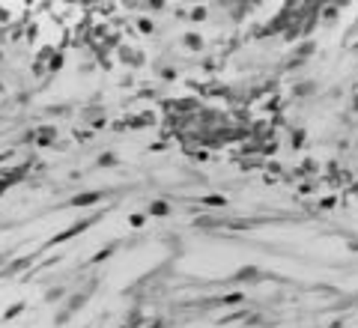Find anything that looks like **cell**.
Instances as JSON below:
<instances>
[{"label":"cell","mask_w":358,"mask_h":328,"mask_svg":"<svg viewBox=\"0 0 358 328\" xmlns=\"http://www.w3.org/2000/svg\"><path fill=\"white\" fill-rule=\"evenodd\" d=\"M96 218H99V215H96ZM96 218H81L78 224H72V227H66L63 233H57L54 239H48V248H54V245H63V242H69V239H75L78 233H84L87 227H93V224H96Z\"/></svg>","instance_id":"6da1fadb"},{"label":"cell","mask_w":358,"mask_h":328,"mask_svg":"<svg viewBox=\"0 0 358 328\" xmlns=\"http://www.w3.org/2000/svg\"><path fill=\"white\" fill-rule=\"evenodd\" d=\"M105 194L102 191H84V194H75L72 197V209H84V206H96Z\"/></svg>","instance_id":"7a4b0ae2"},{"label":"cell","mask_w":358,"mask_h":328,"mask_svg":"<svg viewBox=\"0 0 358 328\" xmlns=\"http://www.w3.org/2000/svg\"><path fill=\"white\" fill-rule=\"evenodd\" d=\"M93 290H96V284H90L84 293H75V296L66 302V314H75V311H81V308H84V302L90 299V293H93Z\"/></svg>","instance_id":"3957f363"},{"label":"cell","mask_w":358,"mask_h":328,"mask_svg":"<svg viewBox=\"0 0 358 328\" xmlns=\"http://www.w3.org/2000/svg\"><path fill=\"white\" fill-rule=\"evenodd\" d=\"M57 140V128L54 125H42V128H36V143L39 146H51Z\"/></svg>","instance_id":"277c9868"},{"label":"cell","mask_w":358,"mask_h":328,"mask_svg":"<svg viewBox=\"0 0 358 328\" xmlns=\"http://www.w3.org/2000/svg\"><path fill=\"white\" fill-rule=\"evenodd\" d=\"M30 263H33V257H18V260H12V263H6V269H3V275L9 278V275H18V272H24V269H30Z\"/></svg>","instance_id":"5b68a950"},{"label":"cell","mask_w":358,"mask_h":328,"mask_svg":"<svg viewBox=\"0 0 358 328\" xmlns=\"http://www.w3.org/2000/svg\"><path fill=\"white\" fill-rule=\"evenodd\" d=\"M260 278V269L257 266H245V269H239L236 275H233V281H242V284H254Z\"/></svg>","instance_id":"8992f818"},{"label":"cell","mask_w":358,"mask_h":328,"mask_svg":"<svg viewBox=\"0 0 358 328\" xmlns=\"http://www.w3.org/2000/svg\"><path fill=\"white\" fill-rule=\"evenodd\" d=\"M149 215L167 218V215H170V203H167V200H152V203H149Z\"/></svg>","instance_id":"52a82bcc"},{"label":"cell","mask_w":358,"mask_h":328,"mask_svg":"<svg viewBox=\"0 0 358 328\" xmlns=\"http://www.w3.org/2000/svg\"><path fill=\"white\" fill-rule=\"evenodd\" d=\"M182 45H185L188 51H200V48H203V36H197V33H185V36H182Z\"/></svg>","instance_id":"ba28073f"},{"label":"cell","mask_w":358,"mask_h":328,"mask_svg":"<svg viewBox=\"0 0 358 328\" xmlns=\"http://www.w3.org/2000/svg\"><path fill=\"white\" fill-rule=\"evenodd\" d=\"M117 164V155L114 152H102L99 158H96V167H114Z\"/></svg>","instance_id":"9c48e42d"},{"label":"cell","mask_w":358,"mask_h":328,"mask_svg":"<svg viewBox=\"0 0 358 328\" xmlns=\"http://www.w3.org/2000/svg\"><path fill=\"white\" fill-rule=\"evenodd\" d=\"M24 311H27V305H24V302H15V305H12V308L3 314V320L9 323V320H15V317H18V314H24Z\"/></svg>","instance_id":"30bf717a"},{"label":"cell","mask_w":358,"mask_h":328,"mask_svg":"<svg viewBox=\"0 0 358 328\" xmlns=\"http://www.w3.org/2000/svg\"><path fill=\"white\" fill-rule=\"evenodd\" d=\"M203 206H218L221 209V206H227V200L221 194H209V197H203Z\"/></svg>","instance_id":"8fae6325"},{"label":"cell","mask_w":358,"mask_h":328,"mask_svg":"<svg viewBox=\"0 0 358 328\" xmlns=\"http://www.w3.org/2000/svg\"><path fill=\"white\" fill-rule=\"evenodd\" d=\"M137 30H140V33H146V36H149V33H152V30H155V24H152V18H137Z\"/></svg>","instance_id":"7c38bea8"},{"label":"cell","mask_w":358,"mask_h":328,"mask_svg":"<svg viewBox=\"0 0 358 328\" xmlns=\"http://www.w3.org/2000/svg\"><path fill=\"white\" fill-rule=\"evenodd\" d=\"M114 248H117V245H108V248H102V251H99V254L93 257V263H105V260H108V257L114 254Z\"/></svg>","instance_id":"4fadbf2b"},{"label":"cell","mask_w":358,"mask_h":328,"mask_svg":"<svg viewBox=\"0 0 358 328\" xmlns=\"http://www.w3.org/2000/svg\"><path fill=\"white\" fill-rule=\"evenodd\" d=\"M63 293H66L63 287H54V290H48V293H45V302L51 305V302H57V299H63Z\"/></svg>","instance_id":"5bb4252c"},{"label":"cell","mask_w":358,"mask_h":328,"mask_svg":"<svg viewBox=\"0 0 358 328\" xmlns=\"http://www.w3.org/2000/svg\"><path fill=\"white\" fill-rule=\"evenodd\" d=\"M203 18H206V9H203V6H194V9H191V21H203Z\"/></svg>","instance_id":"9a60e30c"},{"label":"cell","mask_w":358,"mask_h":328,"mask_svg":"<svg viewBox=\"0 0 358 328\" xmlns=\"http://www.w3.org/2000/svg\"><path fill=\"white\" fill-rule=\"evenodd\" d=\"M308 54H314V42H308V45H302V48H299V60H302V57H308ZM299 60H296V63H299ZM296 63H293V66H296Z\"/></svg>","instance_id":"2e32d148"},{"label":"cell","mask_w":358,"mask_h":328,"mask_svg":"<svg viewBox=\"0 0 358 328\" xmlns=\"http://www.w3.org/2000/svg\"><path fill=\"white\" fill-rule=\"evenodd\" d=\"M60 66H63V54H54V57H51V66H48V69H51V72H57Z\"/></svg>","instance_id":"e0dca14e"},{"label":"cell","mask_w":358,"mask_h":328,"mask_svg":"<svg viewBox=\"0 0 358 328\" xmlns=\"http://www.w3.org/2000/svg\"><path fill=\"white\" fill-rule=\"evenodd\" d=\"M143 221H146V215H140V212H134V215L128 218V224H131V227H140Z\"/></svg>","instance_id":"ac0fdd59"},{"label":"cell","mask_w":358,"mask_h":328,"mask_svg":"<svg viewBox=\"0 0 358 328\" xmlns=\"http://www.w3.org/2000/svg\"><path fill=\"white\" fill-rule=\"evenodd\" d=\"M161 78H167V81H173V78H176V72H173V69H161Z\"/></svg>","instance_id":"d6986e66"},{"label":"cell","mask_w":358,"mask_h":328,"mask_svg":"<svg viewBox=\"0 0 358 328\" xmlns=\"http://www.w3.org/2000/svg\"><path fill=\"white\" fill-rule=\"evenodd\" d=\"M9 21V9L6 6H0V24H6Z\"/></svg>","instance_id":"ffe728a7"},{"label":"cell","mask_w":358,"mask_h":328,"mask_svg":"<svg viewBox=\"0 0 358 328\" xmlns=\"http://www.w3.org/2000/svg\"><path fill=\"white\" fill-rule=\"evenodd\" d=\"M152 328H164V323H161V320H158V323H152Z\"/></svg>","instance_id":"44dd1931"}]
</instances>
